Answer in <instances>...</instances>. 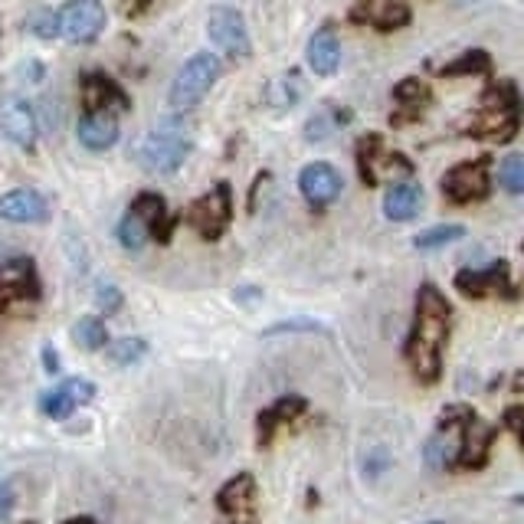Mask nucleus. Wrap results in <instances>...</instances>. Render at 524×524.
Segmentation results:
<instances>
[{"mask_svg":"<svg viewBox=\"0 0 524 524\" xmlns=\"http://www.w3.org/2000/svg\"><path fill=\"white\" fill-rule=\"evenodd\" d=\"M95 302H99V308H102L105 315H115L118 308H122L125 299H122V292H118L112 282H102L99 292H95Z\"/></svg>","mask_w":524,"mask_h":524,"instance_id":"obj_33","label":"nucleus"},{"mask_svg":"<svg viewBox=\"0 0 524 524\" xmlns=\"http://www.w3.org/2000/svg\"><path fill=\"white\" fill-rule=\"evenodd\" d=\"M128 210L138 213V217L151 226V236L158 233V226H164V200L158 194H138L135 204H131Z\"/></svg>","mask_w":524,"mask_h":524,"instance_id":"obj_27","label":"nucleus"},{"mask_svg":"<svg viewBox=\"0 0 524 524\" xmlns=\"http://www.w3.org/2000/svg\"><path fill=\"white\" fill-rule=\"evenodd\" d=\"M305 407L308 403L302 397H285V400L276 403V407L262 410V416H259V443H269L272 433H276V426L285 423V420H295V416H302Z\"/></svg>","mask_w":524,"mask_h":524,"instance_id":"obj_23","label":"nucleus"},{"mask_svg":"<svg viewBox=\"0 0 524 524\" xmlns=\"http://www.w3.org/2000/svg\"><path fill=\"white\" fill-rule=\"evenodd\" d=\"M79 145L89 151H109L118 141V118L115 112H86L76 125Z\"/></svg>","mask_w":524,"mask_h":524,"instance_id":"obj_18","label":"nucleus"},{"mask_svg":"<svg viewBox=\"0 0 524 524\" xmlns=\"http://www.w3.org/2000/svg\"><path fill=\"white\" fill-rule=\"evenodd\" d=\"M233 220V194H230V184H217L204 194L200 200H194L187 210V223L204 236V240H220L226 233V226Z\"/></svg>","mask_w":524,"mask_h":524,"instance_id":"obj_6","label":"nucleus"},{"mask_svg":"<svg viewBox=\"0 0 524 524\" xmlns=\"http://www.w3.org/2000/svg\"><path fill=\"white\" fill-rule=\"evenodd\" d=\"M207 33H210L213 46L230 59H246L249 53H253L246 20L236 7H213L210 17H207Z\"/></svg>","mask_w":524,"mask_h":524,"instance_id":"obj_7","label":"nucleus"},{"mask_svg":"<svg viewBox=\"0 0 524 524\" xmlns=\"http://www.w3.org/2000/svg\"><path fill=\"white\" fill-rule=\"evenodd\" d=\"M393 99H397V102H407V105H413V109H420V102L430 99V92H426L423 82L407 79V82H400V86L393 89Z\"/></svg>","mask_w":524,"mask_h":524,"instance_id":"obj_31","label":"nucleus"},{"mask_svg":"<svg viewBox=\"0 0 524 524\" xmlns=\"http://www.w3.org/2000/svg\"><path fill=\"white\" fill-rule=\"evenodd\" d=\"M508 426L515 430V436H521V410H518V407L508 410Z\"/></svg>","mask_w":524,"mask_h":524,"instance_id":"obj_37","label":"nucleus"},{"mask_svg":"<svg viewBox=\"0 0 524 524\" xmlns=\"http://www.w3.org/2000/svg\"><path fill=\"white\" fill-rule=\"evenodd\" d=\"M433 524H439V521H433Z\"/></svg>","mask_w":524,"mask_h":524,"instance_id":"obj_39","label":"nucleus"},{"mask_svg":"<svg viewBox=\"0 0 524 524\" xmlns=\"http://www.w3.org/2000/svg\"><path fill=\"white\" fill-rule=\"evenodd\" d=\"M469 135L475 138H492V141H511L518 131V92L511 82H498L485 92V109L466 125Z\"/></svg>","mask_w":524,"mask_h":524,"instance_id":"obj_4","label":"nucleus"},{"mask_svg":"<svg viewBox=\"0 0 524 524\" xmlns=\"http://www.w3.org/2000/svg\"><path fill=\"white\" fill-rule=\"evenodd\" d=\"M145 354H148V344L141 338H122L109 348V361L118 367H131V364H138Z\"/></svg>","mask_w":524,"mask_h":524,"instance_id":"obj_29","label":"nucleus"},{"mask_svg":"<svg viewBox=\"0 0 524 524\" xmlns=\"http://www.w3.org/2000/svg\"><path fill=\"white\" fill-rule=\"evenodd\" d=\"M56 14V37L69 43H92L105 30V7L99 0H69Z\"/></svg>","mask_w":524,"mask_h":524,"instance_id":"obj_5","label":"nucleus"},{"mask_svg":"<svg viewBox=\"0 0 524 524\" xmlns=\"http://www.w3.org/2000/svg\"><path fill=\"white\" fill-rule=\"evenodd\" d=\"M40 279L30 259H4L0 262V312L10 302H37Z\"/></svg>","mask_w":524,"mask_h":524,"instance_id":"obj_9","label":"nucleus"},{"mask_svg":"<svg viewBox=\"0 0 524 524\" xmlns=\"http://www.w3.org/2000/svg\"><path fill=\"white\" fill-rule=\"evenodd\" d=\"M92 397H95V387L89 380H63V384L53 387L40 400V410L43 416H50V420H66L69 413L79 410L82 403H89Z\"/></svg>","mask_w":524,"mask_h":524,"instance_id":"obj_17","label":"nucleus"},{"mask_svg":"<svg viewBox=\"0 0 524 524\" xmlns=\"http://www.w3.org/2000/svg\"><path fill=\"white\" fill-rule=\"evenodd\" d=\"M488 69V56L482 50H475V53H462L459 56V63H449L443 66V73L449 76H462V73H485Z\"/></svg>","mask_w":524,"mask_h":524,"instance_id":"obj_30","label":"nucleus"},{"mask_svg":"<svg viewBox=\"0 0 524 524\" xmlns=\"http://www.w3.org/2000/svg\"><path fill=\"white\" fill-rule=\"evenodd\" d=\"M43 367H46V371H50V374H56V371H59V361H56V351L50 348V344H46V348H43Z\"/></svg>","mask_w":524,"mask_h":524,"instance_id":"obj_36","label":"nucleus"},{"mask_svg":"<svg viewBox=\"0 0 524 524\" xmlns=\"http://www.w3.org/2000/svg\"><path fill=\"white\" fill-rule=\"evenodd\" d=\"M305 59L312 66L315 76H335L341 66V43L338 33L331 27H321L318 33H312V40L305 46Z\"/></svg>","mask_w":524,"mask_h":524,"instance_id":"obj_19","label":"nucleus"},{"mask_svg":"<svg viewBox=\"0 0 524 524\" xmlns=\"http://www.w3.org/2000/svg\"><path fill=\"white\" fill-rule=\"evenodd\" d=\"M420 207H423V190L416 184H393L384 197V213L393 223L413 220L416 213H420Z\"/></svg>","mask_w":524,"mask_h":524,"instance_id":"obj_21","label":"nucleus"},{"mask_svg":"<svg viewBox=\"0 0 524 524\" xmlns=\"http://www.w3.org/2000/svg\"><path fill=\"white\" fill-rule=\"evenodd\" d=\"M492 443H495V430H492V426H488L482 416H475L472 410H466V416H462V446H459L456 466L459 469H479V466H485Z\"/></svg>","mask_w":524,"mask_h":524,"instance_id":"obj_12","label":"nucleus"},{"mask_svg":"<svg viewBox=\"0 0 524 524\" xmlns=\"http://www.w3.org/2000/svg\"><path fill=\"white\" fill-rule=\"evenodd\" d=\"M158 0H122V7H125V14L131 17V14H141V10H148V7H154Z\"/></svg>","mask_w":524,"mask_h":524,"instance_id":"obj_35","label":"nucleus"},{"mask_svg":"<svg viewBox=\"0 0 524 524\" xmlns=\"http://www.w3.org/2000/svg\"><path fill=\"white\" fill-rule=\"evenodd\" d=\"M488 158L479 161H462L456 168L443 174V194L452 204H472V200L488 197Z\"/></svg>","mask_w":524,"mask_h":524,"instance_id":"obj_8","label":"nucleus"},{"mask_svg":"<svg viewBox=\"0 0 524 524\" xmlns=\"http://www.w3.org/2000/svg\"><path fill=\"white\" fill-rule=\"evenodd\" d=\"M151 240V226L138 217V213H125L122 223H118V243H122L128 253H141Z\"/></svg>","mask_w":524,"mask_h":524,"instance_id":"obj_25","label":"nucleus"},{"mask_svg":"<svg viewBox=\"0 0 524 524\" xmlns=\"http://www.w3.org/2000/svg\"><path fill=\"white\" fill-rule=\"evenodd\" d=\"M73 341L79 344L82 351H102L109 344V331H105V321L86 315L73 325Z\"/></svg>","mask_w":524,"mask_h":524,"instance_id":"obj_24","label":"nucleus"},{"mask_svg":"<svg viewBox=\"0 0 524 524\" xmlns=\"http://www.w3.org/2000/svg\"><path fill=\"white\" fill-rule=\"evenodd\" d=\"M27 27L37 33L40 40H56V14L53 10H37V14L27 20Z\"/></svg>","mask_w":524,"mask_h":524,"instance_id":"obj_32","label":"nucleus"},{"mask_svg":"<svg viewBox=\"0 0 524 524\" xmlns=\"http://www.w3.org/2000/svg\"><path fill=\"white\" fill-rule=\"evenodd\" d=\"M0 131H4V138L14 141L17 148L37 145L40 122H37L33 105L27 99H20V95H7V99L0 102Z\"/></svg>","mask_w":524,"mask_h":524,"instance_id":"obj_11","label":"nucleus"},{"mask_svg":"<svg viewBox=\"0 0 524 524\" xmlns=\"http://www.w3.org/2000/svg\"><path fill=\"white\" fill-rule=\"evenodd\" d=\"M449 318L452 308L443 299V292L436 285H423L416 292V315H413V328L407 338V364L413 377L420 384H436L439 374H443V351L449 344Z\"/></svg>","mask_w":524,"mask_h":524,"instance_id":"obj_1","label":"nucleus"},{"mask_svg":"<svg viewBox=\"0 0 524 524\" xmlns=\"http://www.w3.org/2000/svg\"><path fill=\"white\" fill-rule=\"evenodd\" d=\"M223 73V63L217 53H194L187 63L177 69V76L171 82L168 102L174 112H190L207 99V92L217 86V79Z\"/></svg>","mask_w":524,"mask_h":524,"instance_id":"obj_3","label":"nucleus"},{"mask_svg":"<svg viewBox=\"0 0 524 524\" xmlns=\"http://www.w3.org/2000/svg\"><path fill=\"white\" fill-rule=\"evenodd\" d=\"M456 289L469 299H482V295H515L508 276V262H492L485 269H466L456 276Z\"/></svg>","mask_w":524,"mask_h":524,"instance_id":"obj_13","label":"nucleus"},{"mask_svg":"<svg viewBox=\"0 0 524 524\" xmlns=\"http://www.w3.org/2000/svg\"><path fill=\"white\" fill-rule=\"evenodd\" d=\"M256 479L249 472L230 479L217 495V508L226 524H256Z\"/></svg>","mask_w":524,"mask_h":524,"instance_id":"obj_10","label":"nucleus"},{"mask_svg":"<svg viewBox=\"0 0 524 524\" xmlns=\"http://www.w3.org/2000/svg\"><path fill=\"white\" fill-rule=\"evenodd\" d=\"M190 148H194V138H190L184 125L161 122L158 128L141 135V141L135 145V161L148 174H174L187 161Z\"/></svg>","mask_w":524,"mask_h":524,"instance_id":"obj_2","label":"nucleus"},{"mask_svg":"<svg viewBox=\"0 0 524 524\" xmlns=\"http://www.w3.org/2000/svg\"><path fill=\"white\" fill-rule=\"evenodd\" d=\"M262 99H266L269 109H279V112L292 109V105L302 99V79H299V73H282V76H276L266 86V92H262Z\"/></svg>","mask_w":524,"mask_h":524,"instance_id":"obj_22","label":"nucleus"},{"mask_svg":"<svg viewBox=\"0 0 524 524\" xmlns=\"http://www.w3.org/2000/svg\"><path fill=\"white\" fill-rule=\"evenodd\" d=\"M466 236V226L459 223H443V226H433V230H423L420 236L413 240L416 249H423V253H430V249H443L449 243H456Z\"/></svg>","mask_w":524,"mask_h":524,"instance_id":"obj_26","label":"nucleus"},{"mask_svg":"<svg viewBox=\"0 0 524 524\" xmlns=\"http://www.w3.org/2000/svg\"><path fill=\"white\" fill-rule=\"evenodd\" d=\"M50 217V204L40 190H30V187H17V190H7L0 197V220L7 223H43Z\"/></svg>","mask_w":524,"mask_h":524,"instance_id":"obj_15","label":"nucleus"},{"mask_svg":"<svg viewBox=\"0 0 524 524\" xmlns=\"http://www.w3.org/2000/svg\"><path fill=\"white\" fill-rule=\"evenodd\" d=\"M299 190H302V197L308 200V204L328 207V204H335V200L341 197L344 181H341V174L331 168L328 161H315V164H308V168L299 174Z\"/></svg>","mask_w":524,"mask_h":524,"instance_id":"obj_14","label":"nucleus"},{"mask_svg":"<svg viewBox=\"0 0 524 524\" xmlns=\"http://www.w3.org/2000/svg\"><path fill=\"white\" fill-rule=\"evenodd\" d=\"M351 17L357 23H367V27H374V30L393 33V30H400L410 23V7L403 4V0H361Z\"/></svg>","mask_w":524,"mask_h":524,"instance_id":"obj_16","label":"nucleus"},{"mask_svg":"<svg viewBox=\"0 0 524 524\" xmlns=\"http://www.w3.org/2000/svg\"><path fill=\"white\" fill-rule=\"evenodd\" d=\"M498 184L515 197L524 194V158L521 154H508V158L498 164Z\"/></svg>","mask_w":524,"mask_h":524,"instance_id":"obj_28","label":"nucleus"},{"mask_svg":"<svg viewBox=\"0 0 524 524\" xmlns=\"http://www.w3.org/2000/svg\"><path fill=\"white\" fill-rule=\"evenodd\" d=\"M14 502H17L14 485H10V482L4 479V482H0V521L10 518V511H14Z\"/></svg>","mask_w":524,"mask_h":524,"instance_id":"obj_34","label":"nucleus"},{"mask_svg":"<svg viewBox=\"0 0 524 524\" xmlns=\"http://www.w3.org/2000/svg\"><path fill=\"white\" fill-rule=\"evenodd\" d=\"M82 102H86V112H112V109H128L131 105L122 86H115V82L102 73L86 76V82H82Z\"/></svg>","mask_w":524,"mask_h":524,"instance_id":"obj_20","label":"nucleus"},{"mask_svg":"<svg viewBox=\"0 0 524 524\" xmlns=\"http://www.w3.org/2000/svg\"><path fill=\"white\" fill-rule=\"evenodd\" d=\"M66 524H95V521H89V518H76V521H66Z\"/></svg>","mask_w":524,"mask_h":524,"instance_id":"obj_38","label":"nucleus"}]
</instances>
